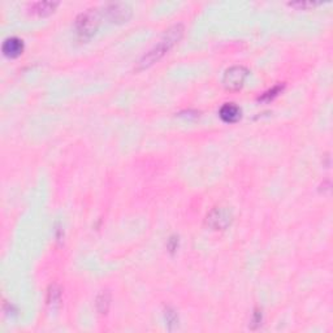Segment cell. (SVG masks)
<instances>
[{
    "label": "cell",
    "mask_w": 333,
    "mask_h": 333,
    "mask_svg": "<svg viewBox=\"0 0 333 333\" xmlns=\"http://www.w3.org/2000/svg\"><path fill=\"white\" fill-rule=\"evenodd\" d=\"M241 108L234 103H225L221 106L220 111H219V116L224 122L228 124H233L237 122L241 118Z\"/></svg>",
    "instance_id": "7"
},
{
    "label": "cell",
    "mask_w": 333,
    "mask_h": 333,
    "mask_svg": "<svg viewBox=\"0 0 333 333\" xmlns=\"http://www.w3.org/2000/svg\"><path fill=\"white\" fill-rule=\"evenodd\" d=\"M58 6V2H36L30 4L29 11L30 13L38 14V16H47V14L52 13Z\"/></svg>",
    "instance_id": "8"
},
{
    "label": "cell",
    "mask_w": 333,
    "mask_h": 333,
    "mask_svg": "<svg viewBox=\"0 0 333 333\" xmlns=\"http://www.w3.org/2000/svg\"><path fill=\"white\" fill-rule=\"evenodd\" d=\"M100 21H102V12L97 7L86 9L85 12L78 14L75 21V29L78 38L82 39V41L90 39L94 34L97 33Z\"/></svg>",
    "instance_id": "2"
},
{
    "label": "cell",
    "mask_w": 333,
    "mask_h": 333,
    "mask_svg": "<svg viewBox=\"0 0 333 333\" xmlns=\"http://www.w3.org/2000/svg\"><path fill=\"white\" fill-rule=\"evenodd\" d=\"M322 3H314V2H301V0H298V2H292V3H289L290 7H295V8H314V7L317 6H320Z\"/></svg>",
    "instance_id": "13"
},
{
    "label": "cell",
    "mask_w": 333,
    "mask_h": 333,
    "mask_svg": "<svg viewBox=\"0 0 333 333\" xmlns=\"http://www.w3.org/2000/svg\"><path fill=\"white\" fill-rule=\"evenodd\" d=\"M164 317H165V322H167V325H168L169 329H172L173 327H176L177 323H179V317H177L176 311H174L173 308H171V307L165 308Z\"/></svg>",
    "instance_id": "12"
},
{
    "label": "cell",
    "mask_w": 333,
    "mask_h": 333,
    "mask_svg": "<svg viewBox=\"0 0 333 333\" xmlns=\"http://www.w3.org/2000/svg\"><path fill=\"white\" fill-rule=\"evenodd\" d=\"M260 322H261V312L259 311V310H255V312H254L253 315V328H256L260 325Z\"/></svg>",
    "instance_id": "15"
},
{
    "label": "cell",
    "mask_w": 333,
    "mask_h": 333,
    "mask_svg": "<svg viewBox=\"0 0 333 333\" xmlns=\"http://www.w3.org/2000/svg\"><path fill=\"white\" fill-rule=\"evenodd\" d=\"M95 305H97V310L100 312V314H107L108 308H110V305H111L110 293H108L107 290H103V292L98 295Z\"/></svg>",
    "instance_id": "10"
},
{
    "label": "cell",
    "mask_w": 333,
    "mask_h": 333,
    "mask_svg": "<svg viewBox=\"0 0 333 333\" xmlns=\"http://www.w3.org/2000/svg\"><path fill=\"white\" fill-rule=\"evenodd\" d=\"M104 13L111 22H125L132 16V8L127 3H111L106 6Z\"/></svg>",
    "instance_id": "5"
},
{
    "label": "cell",
    "mask_w": 333,
    "mask_h": 333,
    "mask_svg": "<svg viewBox=\"0 0 333 333\" xmlns=\"http://www.w3.org/2000/svg\"><path fill=\"white\" fill-rule=\"evenodd\" d=\"M2 51H3V54L7 58H17L24 51V42L20 38H17V37H9L3 42Z\"/></svg>",
    "instance_id": "6"
},
{
    "label": "cell",
    "mask_w": 333,
    "mask_h": 333,
    "mask_svg": "<svg viewBox=\"0 0 333 333\" xmlns=\"http://www.w3.org/2000/svg\"><path fill=\"white\" fill-rule=\"evenodd\" d=\"M233 220V215L225 207H215L207 214L206 224L214 231H224L228 228Z\"/></svg>",
    "instance_id": "4"
},
{
    "label": "cell",
    "mask_w": 333,
    "mask_h": 333,
    "mask_svg": "<svg viewBox=\"0 0 333 333\" xmlns=\"http://www.w3.org/2000/svg\"><path fill=\"white\" fill-rule=\"evenodd\" d=\"M249 76V69L242 65H233L225 71L223 76V85L226 90H240Z\"/></svg>",
    "instance_id": "3"
},
{
    "label": "cell",
    "mask_w": 333,
    "mask_h": 333,
    "mask_svg": "<svg viewBox=\"0 0 333 333\" xmlns=\"http://www.w3.org/2000/svg\"><path fill=\"white\" fill-rule=\"evenodd\" d=\"M179 248V237L177 236H172L171 238L168 240V249L171 253H173L174 250H177Z\"/></svg>",
    "instance_id": "14"
},
{
    "label": "cell",
    "mask_w": 333,
    "mask_h": 333,
    "mask_svg": "<svg viewBox=\"0 0 333 333\" xmlns=\"http://www.w3.org/2000/svg\"><path fill=\"white\" fill-rule=\"evenodd\" d=\"M182 34H184V26L181 24H176V25L167 29L162 36V38H160V41L152 47L149 52H146L139 59V61L137 63V66H135V71L146 69L149 66H151L154 63L159 61L181 39Z\"/></svg>",
    "instance_id": "1"
},
{
    "label": "cell",
    "mask_w": 333,
    "mask_h": 333,
    "mask_svg": "<svg viewBox=\"0 0 333 333\" xmlns=\"http://www.w3.org/2000/svg\"><path fill=\"white\" fill-rule=\"evenodd\" d=\"M61 301V289L58 284H51L47 290V305L51 307H56L60 305Z\"/></svg>",
    "instance_id": "9"
},
{
    "label": "cell",
    "mask_w": 333,
    "mask_h": 333,
    "mask_svg": "<svg viewBox=\"0 0 333 333\" xmlns=\"http://www.w3.org/2000/svg\"><path fill=\"white\" fill-rule=\"evenodd\" d=\"M283 89H284V85L277 83V85H275L273 87H271L270 90H267L266 93L261 94L260 97H259V100H260V102H270V100H272L273 98L277 97Z\"/></svg>",
    "instance_id": "11"
}]
</instances>
